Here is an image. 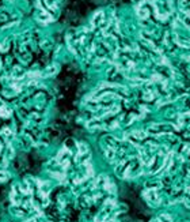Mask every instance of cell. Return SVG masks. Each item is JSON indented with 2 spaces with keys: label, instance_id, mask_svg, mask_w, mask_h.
Returning <instances> with one entry per match:
<instances>
[{
  "label": "cell",
  "instance_id": "3",
  "mask_svg": "<svg viewBox=\"0 0 190 222\" xmlns=\"http://www.w3.org/2000/svg\"><path fill=\"white\" fill-rule=\"evenodd\" d=\"M10 115H11V111L7 109L6 106H3L1 109H0V116H3V117H8Z\"/></svg>",
  "mask_w": 190,
  "mask_h": 222
},
{
  "label": "cell",
  "instance_id": "1",
  "mask_svg": "<svg viewBox=\"0 0 190 222\" xmlns=\"http://www.w3.org/2000/svg\"><path fill=\"white\" fill-rule=\"evenodd\" d=\"M38 19H40V22H42V23H49V22H52V15H49L45 10H41V11L38 12Z\"/></svg>",
  "mask_w": 190,
  "mask_h": 222
},
{
  "label": "cell",
  "instance_id": "4",
  "mask_svg": "<svg viewBox=\"0 0 190 222\" xmlns=\"http://www.w3.org/2000/svg\"><path fill=\"white\" fill-rule=\"evenodd\" d=\"M7 178V173H4V172H0V180H6Z\"/></svg>",
  "mask_w": 190,
  "mask_h": 222
},
{
  "label": "cell",
  "instance_id": "2",
  "mask_svg": "<svg viewBox=\"0 0 190 222\" xmlns=\"http://www.w3.org/2000/svg\"><path fill=\"white\" fill-rule=\"evenodd\" d=\"M45 3H46V6L50 10H56L57 8V0H45Z\"/></svg>",
  "mask_w": 190,
  "mask_h": 222
}]
</instances>
